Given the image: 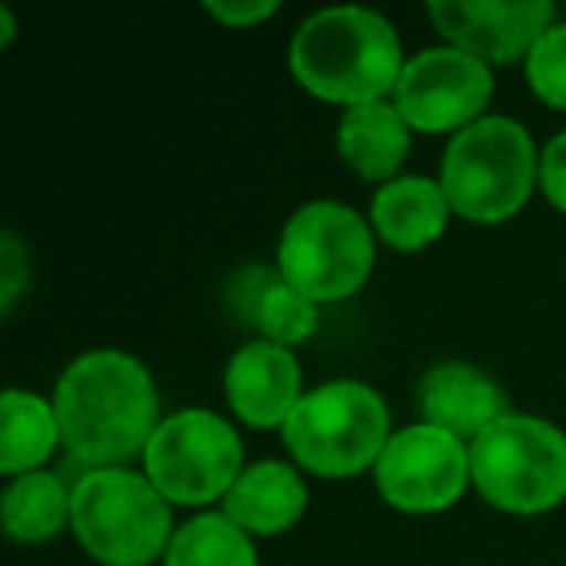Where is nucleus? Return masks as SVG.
Segmentation results:
<instances>
[{"label":"nucleus","instance_id":"obj_21","mask_svg":"<svg viewBox=\"0 0 566 566\" xmlns=\"http://www.w3.org/2000/svg\"><path fill=\"white\" fill-rule=\"evenodd\" d=\"M524 74L543 105L566 113V20H555L543 32V40L524 59Z\"/></svg>","mask_w":566,"mask_h":566},{"label":"nucleus","instance_id":"obj_5","mask_svg":"<svg viewBox=\"0 0 566 566\" xmlns=\"http://www.w3.org/2000/svg\"><path fill=\"white\" fill-rule=\"evenodd\" d=\"M71 532L97 566H151L175 539L171 501L144 470H90L74 485Z\"/></svg>","mask_w":566,"mask_h":566},{"label":"nucleus","instance_id":"obj_19","mask_svg":"<svg viewBox=\"0 0 566 566\" xmlns=\"http://www.w3.org/2000/svg\"><path fill=\"white\" fill-rule=\"evenodd\" d=\"M74 489L59 473L35 470L24 478H12L4 496H0V516H4V535L12 543H51L71 527Z\"/></svg>","mask_w":566,"mask_h":566},{"label":"nucleus","instance_id":"obj_20","mask_svg":"<svg viewBox=\"0 0 566 566\" xmlns=\"http://www.w3.org/2000/svg\"><path fill=\"white\" fill-rule=\"evenodd\" d=\"M164 566H260L256 543L226 512H198L175 532Z\"/></svg>","mask_w":566,"mask_h":566},{"label":"nucleus","instance_id":"obj_13","mask_svg":"<svg viewBox=\"0 0 566 566\" xmlns=\"http://www.w3.org/2000/svg\"><path fill=\"white\" fill-rule=\"evenodd\" d=\"M509 411V392L478 365L442 361L427 369L423 380H419V416H423V423L450 431L462 442L485 434Z\"/></svg>","mask_w":566,"mask_h":566},{"label":"nucleus","instance_id":"obj_3","mask_svg":"<svg viewBox=\"0 0 566 566\" xmlns=\"http://www.w3.org/2000/svg\"><path fill=\"white\" fill-rule=\"evenodd\" d=\"M439 182L454 218L473 226H501L516 218L539 187V148L516 117L489 113L465 133L450 136Z\"/></svg>","mask_w":566,"mask_h":566},{"label":"nucleus","instance_id":"obj_24","mask_svg":"<svg viewBox=\"0 0 566 566\" xmlns=\"http://www.w3.org/2000/svg\"><path fill=\"white\" fill-rule=\"evenodd\" d=\"M275 12H280L275 0H210L206 4V17L226 28H256L264 20H272Z\"/></svg>","mask_w":566,"mask_h":566},{"label":"nucleus","instance_id":"obj_11","mask_svg":"<svg viewBox=\"0 0 566 566\" xmlns=\"http://www.w3.org/2000/svg\"><path fill=\"white\" fill-rule=\"evenodd\" d=\"M427 20L450 48L481 59L485 66H509L532 55V48L555 24L551 0H431Z\"/></svg>","mask_w":566,"mask_h":566},{"label":"nucleus","instance_id":"obj_15","mask_svg":"<svg viewBox=\"0 0 566 566\" xmlns=\"http://www.w3.org/2000/svg\"><path fill=\"white\" fill-rule=\"evenodd\" d=\"M307 481L303 470L292 462H275V458H260V462L244 465L241 478L233 481L229 496L221 501V512L233 520L241 532L256 535H283L292 532L307 512Z\"/></svg>","mask_w":566,"mask_h":566},{"label":"nucleus","instance_id":"obj_18","mask_svg":"<svg viewBox=\"0 0 566 566\" xmlns=\"http://www.w3.org/2000/svg\"><path fill=\"white\" fill-rule=\"evenodd\" d=\"M63 447L55 403L28 388H9L0 396V473L24 478L48 465V458Z\"/></svg>","mask_w":566,"mask_h":566},{"label":"nucleus","instance_id":"obj_7","mask_svg":"<svg viewBox=\"0 0 566 566\" xmlns=\"http://www.w3.org/2000/svg\"><path fill=\"white\" fill-rule=\"evenodd\" d=\"M275 268L295 292H303L318 307L342 303L373 280L377 233L354 206L318 198L283 221Z\"/></svg>","mask_w":566,"mask_h":566},{"label":"nucleus","instance_id":"obj_10","mask_svg":"<svg viewBox=\"0 0 566 566\" xmlns=\"http://www.w3.org/2000/svg\"><path fill=\"white\" fill-rule=\"evenodd\" d=\"M373 481L385 504H392L396 512H408V516L447 512L473 485L470 442L419 419L388 439Z\"/></svg>","mask_w":566,"mask_h":566},{"label":"nucleus","instance_id":"obj_14","mask_svg":"<svg viewBox=\"0 0 566 566\" xmlns=\"http://www.w3.org/2000/svg\"><path fill=\"white\" fill-rule=\"evenodd\" d=\"M229 307L244 326L260 334V342H275L283 349L303 346L318 331V303L295 292L280 275V268H241L229 280Z\"/></svg>","mask_w":566,"mask_h":566},{"label":"nucleus","instance_id":"obj_23","mask_svg":"<svg viewBox=\"0 0 566 566\" xmlns=\"http://www.w3.org/2000/svg\"><path fill=\"white\" fill-rule=\"evenodd\" d=\"M539 190L555 210L566 213V133L551 136L539 151Z\"/></svg>","mask_w":566,"mask_h":566},{"label":"nucleus","instance_id":"obj_25","mask_svg":"<svg viewBox=\"0 0 566 566\" xmlns=\"http://www.w3.org/2000/svg\"><path fill=\"white\" fill-rule=\"evenodd\" d=\"M12 40H17V17L9 4H0V48H9Z\"/></svg>","mask_w":566,"mask_h":566},{"label":"nucleus","instance_id":"obj_17","mask_svg":"<svg viewBox=\"0 0 566 566\" xmlns=\"http://www.w3.org/2000/svg\"><path fill=\"white\" fill-rule=\"evenodd\" d=\"M334 144H338L342 164L357 179L385 187V182L400 179V167L411 151V128L388 97V102H369L342 113Z\"/></svg>","mask_w":566,"mask_h":566},{"label":"nucleus","instance_id":"obj_9","mask_svg":"<svg viewBox=\"0 0 566 566\" xmlns=\"http://www.w3.org/2000/svg\"><path fill=\"white\" fill-rule=\"evenodd\" d=\"M489 97H493V66L450 43L408 55L392 90V105L403 113L408 128L427 136L465 133L481 117H489Z\"/></svg>","mask_w":566,"mask_h":566},{"label":"nucleus","instance_id":"obj_22","mask_svg":"<svg viewBox=\"0 0 566 566\" xmlns=\"http://www.w3.org/2000/svg\"><path fill=\"white\" fill-rule=\"evenodd\" d=\"M32 287V256L12 229L0 233V315H12L20 295Z\"/></svg>","mask_w":566,"mask_h":566},{"label":"nucleus","instance_id":"obj_1","mask_svg":"<svg viewBox=\"0 0 566 566\" xmlns=\"http://www.w3.org/2000/svg\"><path fill=\"white\" fill-rule=\"evenodd\" d=\"M63 450L90 470H113L144 458L159 419V388L144 361L125 349H90L74 357L55 385Z\"/></svg>","mask_w":566,"mask_h":566},{"label":"nucleus","instance_id":"obj_4","mask_svg":"<svg viewBox=\"0 0 566 566\" xmlns=\"http://www.w3.org/2000/svg\"><path fill=\"white\" fill-rule=\"evenodd\" d=\"M280 434L303 473L323 481H349L365 470H377L396 431L392 411L373 385L326 380L303 396Z\"/></svg>","mask_w":566,"mask_h":566},{"label":"nucleus","instance_id":"obj_8","mask_svg":"<svg viewBox=\"0 0 566 566\" xmlns=\"http://www.w3.org/2000/svg\"><path fill=\"white\" fill-rule=\"evenodd\" d=\"M148 481L182 509H206L229 496L244 470V442L229 419L210 408L167 416L144 450Z\"/></svg>","mask_w":566,"mask_h":566},{"label":"nucleus","instance_id":"obj_2","mask_svg":"<svg viewBox=\"0 0 566 566\" xmlns=\"http://www.w3.org/2000/svg\"><path fill=\"white\" fill-rule=\"evenodd\" d=\"M400 32L380 12L338 4L300 24L287 48V66L311 97L342 109L388 102L403 71Z\"/></svg>","mask_w":566,"mask_h":566},{"label":"nucleus","instance_id":"obj_16","mask_svg":"<svg viewBox=\"0 0 566 566\" xmlns=\"http://www.w3.org/2000/svg\"><path fill=\"white\" fill-rule=\"evenodd\" d=\"M450 198L439 179L427 175H400V179L377 187L369 202V226L377 241H385L396 252H423L447 233Z\"/></svg>","mask_w":566,"mask_h":566},{"label":"nucleus","instance_id":"obj_6","mask_svg":"<svg viewBox=\"0 0 566 566\" xmlns=\"http://www.w3.org/2000/svg\"><path fill=\"white\" fill-rule=\"evenodd\" d=\"M470 473L485 504L509 516H543L566 501V431L509 411L470 442Z\"/></svg>","mask_w":566,"mask_h":566},{"label":"nucleus","instance_id":"obj_12","mask_svg":"<svg viewBox=\"0 0 566 566\" xmlns=\"http://www.w3.org/2000/svg\"><path fill=\"white\" fill-rule=\"evenodd\" d=\"M226 400L241 423L256 431H275L292 419L303 392V365L295 349L275 342H244L226 365Z\"/></svg>","mask_w":566,"mask_h":566}]
</instances>
